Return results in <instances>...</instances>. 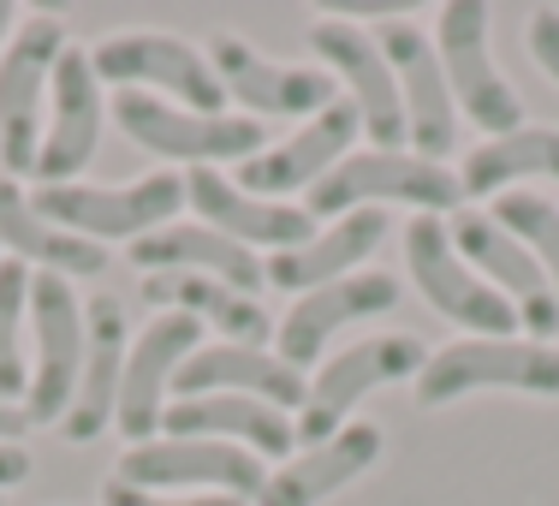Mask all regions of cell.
<instances>
[{
	"mask_svg": "<svg viewBox=\"0 0 559 506\" xmlns=\"http://www.w3.org/2000/svg\"><path fill=\"white\" fill-rule=\"evenodd\" d=\"M96 506H250V501H233V495H162V489H131V483H119V476H108Z\"/></svg>",
	"mask_w": 559,
	"mask_h": 506,
	"instance_id": "32",
	"label": "cell"
},
{
	"mask_svg": "<svg viewBox=\"0 0 559 506\" xmlns=\"http://www.w3.org/2000/svg\"><path fill=\"white\" fill-rule=\"evenodd\" d=\"M24 405H12V399H0V442H24Z\"/></svg>",
	"mask_w": 559,
	"mask_h": 506,
	"instance_id": "35",
	"label": "cell"
},
{
	"mask_svg": "<svg viewBox=\"0 0 559 506\" xmlns=\"http://www.w3.org/2000/svg\"><path fill=\"white\" fill-rule=\"evenodd\" d=\"M126 250H131V269L143 274H209V281L250 292V298H262V286H269V257L245 250L238 238H226L203 221H167Z\"/></svg>",
	"mask_w": 559,
	"mask_h": 506,
	"instance_id": "24",
	"label": "cell"
},
{
	"mask_svg": "<svg viewBox=\"0 0 559 506\" xmlns=\"http://www.w3.org/2000/svg\"><path fill=\"white\" fill-rule=\"evenodd\" d=\"M429 352L435 345H423L417 334H405V328H381V334L352 340L345 352H328L322 364L310 369V393H304V411H298V447H316V442H328V435H340L369 393L417 381V369L429 364Z\"/></svg>",
	"mask_w": 559,
	"mask_h": 506,
	"instance_id": "5",
	"label": "cell"
},
{
	"mask_svg": "<svg viewBox=\"0 0 559 506\" xmlns=\"http://www.w3.org/2000/svg\"><path fill=\"white\" fill-rule=\"evenodd\" d=\"M203 345V328L185 322V316H150V322L131 334L126 352V376H119V411L114 429L126 435V447L155 442L173 405V381H179L185 357Z\"/></svg>",
	"mask_w": 559,
	"mask_h": 506,
	"instance_id": "19",
	"label": "cell"
},
{
	"mask_svg": "<svg viewBox=\"0 0 559 506\" xmlns=\"http://www.w3.org/2000/svg\"><path fill=\"white\" fill-rule=\"evenodd\" d=\"M310 221H340L357 215V209H411V215H459L464 209V185L459 167L429 162L417 150H352L345 162L304 197Z\"/></svg>",
	"mask_w": 559,
	"mask_h": 506,
	"instance_id": "1",
	"label": "cell"
},
{
	"mask_svg": "<svg viewBox=\"0 0 559 506\" xmlns=\"http://www.w3.org/2000/svg\"><path fill=\"white\" fill-rule=\"evenodd\" d=\"M72 31L55 12H36L12 31L7 55H0V173L19 179L36 173V150H43V119H48V78L55 60L66 55Z\"/></svg>",
	"mask_w": 559,
	"mask_h": 506,
	"instance_id": "10",
	"label": "cell"
},
{
	"mask_svg": "<svg viewBox=\"0 0 559 506\" xmlns=\"http://www.w3.org/2000/svg\"><path fill=\"white\" fill-rule=\"evenodd\" d=\"M381 452H388V429L369 417H352L340 435H328V442L292 452L286 464H274L257 506H322V501L345 495L352 483H364L381 464Z\"/></svg>",
	"mask_w": 559,
	"mask_h": 506,
	"instance_id": "21",
	"label": "cell"
},
{
	"mask_svg": "<svg viewBox=\"0 0 559 506\" xmlns=\"http://www.w3.org/2000/svg\"><path fill=\"white\" fill-rule=\"evenodd\" d=\"M399 298H405V281L388 269H357V274H345V281L304 292V298H292L286 310L274 316V357H286L292 369L310 376L340 334L364 328L369 316H393Z\"/></svg>",
	"mask_w": 559,
	"mask_h": 506,
	"instance_id": "14",
	"label": "cell"
},
{
	"mask_svg": "<svg viewBox=\"0 0 559 506\" xmlns=\"http://www.w3.org/2000/svg\"><path fill=\"white\" fill-rule=\"evenodd\" d=\"M488 215H495L506 233H512L518 245L542 262V274H548L554 292H559V203H554V197H542V191H506V197L488 203Z\"/></svg>",
	"mask_w": 559,
	"mask_h": 506,
	"instance_id": "31",
	"label": "cell"
},
{
	"mask_svg": "<svg viewBox=\"0 0 559 506\" xmlns=\"http://www.w3.org/2000/svg\"><path fill=\"white\" fill-rule=\"evenodd\" d=\"M0 506H7V495H0Z\"/></svg>",
	"mask_w": 559,
	"mask_h": 506,
	"instance_id": "38",
	"label": "cell"
},
{
	"mask_svg": "<svg viewBox=\"0 0 559 506\" xmlns=\"http://www.w3.org/2000/svg\"><path fill=\"white\" fill-rule=\"evenodd\" d=\"M381 245H388V215H381V209H357V215L322 221L298 250H280V257H269V286L304 298V292H316V286H328V281L357 274Z\"/></svg>",
	"mask_w": 559,
	"mask_h": 506,
	"instance_id": "27",
	"label": "cell"
},
{
	"mask_svg": "<svg viewBox=\"0 0 559 506\" xmlns=\"http://www.w3.org/2000/svg\"><path fill=\"white\" fill-rule=\"evenodd\" d=\"M31 388V269L0 262V399L24 405Z\"/></svg>",
	"mask_w": 559,
	"mask_h": 506,
	"instance_id": "30",
	"label": "cell"
},
{
	"mask_svg": "<svg viewBox=\"0 0 559 506\" xmlns=\"http://www.w3.org/2000/svg\"><path fill=\"white\" fill-rule=\"evenodd\" d=\"M84 376V292L60 274H31V388L24 423H66Z\"/></svg>",
	"mask_w": 559,
	"mask_h": 506,
	"instance_id": "12",
	"label": "cell"
},
{
	"mask_svg": "<svg viewBox=\"0 0 559 506\" xmlns=\"http://www.w3.org/2000/svg\"><path fill=\"white\" fill-rule=\"evenodd\" d=\"M19 483H31V447H24V442H0V495L19 489Z\"/></svg>",
	"mask_w": 559,
	"mask_h": 506,
	"instance_id": "34",
	"label": "cell"
},
{
	"mask_svg": "<svg viewBox=\"0 0 559 506\" xmlns=\"http://www.w3.org/2000/svg\"><path fill=\"white\" fill-rule=\"evenodd\" d=\"M399 250H405L411 286L423 292V304H429L435 316H447L459 334H471V340L518 334L512 304H506L500 292L459 257V245H452V233H447L441 215H411L405 233H399Z\"/></svg>",
	"mask_w": 559,
	"mask_h": 506,
	"instance_id": "8",
	"label": "cell"
},
{
	"mask_svg": "<svg viewBox=\"0 0 559 506\" xmlns=\"http://www.w3.org/2000/svg\"><path fill=\"white\" fill-rule=\"evenodd\" d=\"M376 43H381V55H388L393 78H399L411 150L452 167V155H459V143H464V119H459V102H452V90H447V72H441V55H435L429 31L411 24V19H381Z\"/></svg>",
	"mask_w": 559,
	"mask_h": 506,
	"instance_id": "17",
	"label": "cell"
},
{
	"mask_svg": "<svg viewBox=\"0 0 559 506\" xmlns=\"http://www.w3.org/2000/svg\"><path fill=\"white\" fill-rule=\"evenodd\" d=\"M304 43H310V60L322 66L328 78H334L340 96L357 108L369 150H411L405 102H399V78H393L388 55H381L376 31H369V24H357V19L328 12V19H316L310 31H304Z\"/></svg>",
	"mask_w": 559,
	"mask_h": 506,
	"instance_id": "9",
	"label": "cell"
},
{
	"mask_svg": "<svg viewBox=\"0 0 559 506\" xmlns=\"http://www.w3.org/2000/svg\"><path fill=\"white\" fill-rule=\"evenodd\" d=\"M203 393H245L262 399L274 411H304V393H310V376L292 369L286 357H274V345H221L203 340L191 357H185L179 381H173V399H203Z\"/></svg>",
	"mask_w": 559,
	"mask_h": 506,
	"instance_id": "23",
	"label": "cell"
},
{
	"mask_svg": "<svg viewBox=\"0 0 559 506\" xmlns=\"http://www.w3.org/2000/svg\"><path fill=\"white\" fill-rule=\"evenodd\" d=\"M209 66H215L226 102H238V114L262 119V126H274V119H316L340 102V84L316 60H304V66L274 60L233 31L209 36Z\"/></svg>",
	"mask_w": 559,
	"mask_h": 506,
	"instance_id": "13",
	"label": "cell"
},
{
	"mask_svg": "<svg viewBox=\"0 0 559 506\" xmlns=\"http://www.w3.org/2000/svg\"><path fill=\"white\" fill-rule=\"evenodd\" d=\"M0 262H7V250H0Z\"/></svg>",
	"mask_w": 559,
	"mask_h": 506,
	"instance_id": "37",
	"label": "cell"
},
{
	"mask_svg": "<svg viewBox=\"0 0 559 506\" xmlns=\"http://www.w3.org/2000/svg\"><path fill=\"white\" fill-rule=\"evenodd\" d=\"M530 179H559V126H518L464 150L459 185L464 203H495L506 191H530Z\"/></svg>",
	"mask_w": 559,
	"mask_h": 506,
	"instance_id": "29",
	"label": "cell"
},
{
	"mask_svg": "<svg viewBox=\"0 0 559 506\" xmlns=\"http://www.w3.org/2000/svg\"><path fill=\"white\" fill-rule=\"evenodd\" d=\"M429 43H435V55H441L447 90H452V102H459L464 126H476L483 138H506V131L530 126L524 96H518V84L495 60V36H488L483 0H447V7L435 12Z\"/></svg>",
	"mask_w": 559,
	"mask_h": 506,
	"instance_id": "6",
	"label": "cell"
},
{
	"mask_svg": "<svg viewBox=\"0 0 559 506\" xmlns=\"http://www.w3.org/2000/svg\"><path fill=\"white\" fill-rule=\"evenodd\" d=\"M108 119L126 131L138 150L162 155V162L197 173V167H245L250 155L269 150V126L245 119L238 108L226 114H191L173 108V102L138 96V90H108Z\"/></svg>",
	"mask_w": 559,
	"mask_h": 506,
	"instance_id": "3",
	"label": "cell"
},
{
	"mask_svg": "<svg viewBox=\"0 0 559 506\" xmlns=\"http://www.w3.org/2000/svg\"><path fill=\"white\" fill-rule=\"evenodd\" d=\"M96 78L108 90H138V96L173 102V108L191 114H226V90L209 66V48L185 43L173 31H114L90 48Z\"/></svg>",
	"mask_w": 559,
	"mask_h": 506,
	"instance_id": "7",
	"label": "cell"
},
{
	"mask_svg": "<svg viewBox=\"0 0 559 506\" xmlns=\"http://www.w3.org/2000/svg\"><path fill=\"white\" fill-rule=\"evenodd\" d=\"M162 435H197V442H226L257 452L262 464H286L298 452V417L262 405V399L245 393H203V399H173Z\"/></svg>",
	"mask_w": 559,
	"mask_h": 506,
	"instance_id": "25",
	"label": "cell"
},
{
	"mask_svg": "<svg viewBox=\"0 0 559 506\" xmlns=\"http://www.w3.org/2000/svg\"><path fill=\"white\" fill-rule=\"evenodd\" d=\"M102 131H108V84L96 78L84 43H66L48 78V119H43V150H36V185H72L96 162Z\"/></svg>",
	"mask_w": 559,
	"mask_h": 506,
	"instance_id": "15",
	"label": "cell"
},
{
	"mask_svg": "<svg viewBox=\"0 0 559 506\" xmlns=\"http://www.w3.org/2000/svg\"><path fill=\"white\" fill-rule=\"evenodd\" d=\"M19 7H12V0H0V55H7V43H12V31H19Z\"/></svg>",
	"mask_w": 559,
	"mask_h": 506,
	"instance_id": "36",
	"label": "cell"
},
{
	"mask_svg": "<svg viewBox=\"0 0 559 506\" xmlns=\"http://www.w3.org/2000/svg\"><path fill=\"white\" fill-rule=\"evenodd\" d=\"M185 209H191V221L215 226V233L238 238L245 250H298L304 238L316 233L322 221H310V209L304 203H269V197H250L245 185L233 179L226 167H197L185 173Z\"/></svg>",
	"mask_w": 559,
	"mask_h": 506,
	"instance_id": "20",
	"label": "cell"
},
{
	"mask_svg": "<svg viewBox=\"0 0 559 506\" xmlns=\"http://www.w3.org/2000/svg\"><path fill=\"white\" fill-rule=\"evenodd\" d=\"M524 48H530V60L542 66V78L559 84V7H536V12H530Z\"/></svg>",
	"mask_w": 559,
	"mask_h": 506,
	"instance_id": "33",
	"label": "cell"
},
{
	"mask_svg": "<svg viewBox=\"0 0 559 506\" xmlns=\"http://www.w3.org/2000/svg\"><path fill=\"white\" fill-rule=\"evenodd\" d=\"M0 250L7 262H24L31 274H60V281H90L108 269V250L43 221L24 179H7V173H0Z\"/></svg>",
	"mask_w": 559,
	"mask_h": 506,
	"instance_id": "28",
	"label": "cell"
},
{
	"mask_svg": "<svg viewBox=\"0 0 559 506\" xmlns=\"http://www.w3.org/2000/svg\"><path fill=\"white\" fill-rule=\"evenodd\" d=\"M447 233H452V245H459V257L471 262L506 304H512L518 334L524 340H554L559 334V292H554V281L542 274V262L530 257V250L518 245L488 209H459V215H447Z\"/></svg>",
	"mask_w": 559,
	"mask_h": 506,
	"instance_id": "16",
	"label": "cell"
},
{
	"mask_svg": "<svg viewBox=\"0 0 559 506\" xmlns=\"http://www.w3.org/2000/svg\"><path fill=\"white\" fill-rule=\"evenodd\" d=\"M126 352H131V316L119 298H90L84 304V376H78L72 411H66L60 435L72 447H90L114 429L119 411V376H126Z\"/></svg>",
	"mask_w": 559,
	"mask_h": 506,
	"instance_id": "22",
	"label": "cell"
},
{
	"mask_svg": "<svg viewBox=\"0 0 559 506\" xmlns=\"http://www.w3.org/2000/svg\"><path fill=\"white\" fill-rule=\"evenodd\" d=\"M471 393H524V399H559V345L554 340H471L452 334L435 345L429 364L411 381L417 411H447Z\"/></svg>",
	"mask_w": 559,
	"mask_h": 506,
	"instance_id": "2",
	"label": "cell"
},
{
	"mask_svg": "<svg viewBox=\"0 0 559 506\" xmlns=\"http://www.w3.org/2000/svg\"><path fill=\"white\" fill-rule=\"evenodd\" d=\"M138 298L155 316H185L197 328H215L221 345H274L269 304L226 281H209V274H143Z\"/></svg>",
	"mask_w": 559,
	"mask_h": 506,
	"instance_id": "26",
	"label": "cell"
},
{
	"mask_svg": "<svg viewBox=\"0 0 559 506\" xmlns=\"http://www.w3.org/2000/svg\"><path fill=\"white\" fill-rule=\"evenodd\" d=\"M36 215L55 221L60 233L90 238V245H138L155 226L185 215V173H138L126 185H96V179H72V185H36L31 191Z\"/></svg>",
	"mask_w": 559,
	"mask_h": 506,
	"instance_id": "4",
	"label": "cell"
},
{
	"mask_svg": "<svg viewBox=\"0 0 559 506\" xmlns=\"http://www.w3.org/2000/svg\"><path fill=\"white\" fill-rule=\"evenodd\" d=\"M357 138H364V119H357L352 102H334L328 114L304 119L298 131H286V138H269V150L250 155L245 167L233 173L238 185H245L250 197H269V203H292V197H310L316 185L334 173L345 155L357 150Z\"/></svg>",
	"mask_w": 559,
	"mask_h": 506,
	"instance_id": "18",
	"label": "cell"
},
{
	"mask_svg": "<svg viewBox=\"0 0 559 506\" xmlns=\"http://www.w3.org/2000/svg\"><path fill=\"white\" fill-rule=\"evenodd\" d=\"M119 483L131 489H162V495H233L257 506L262 483H269V464L245 447L226 442H197V435H155L119 452L114 464Z\"/></svg>",
	"mask_w": 559,
	"mask_h": 506,
	"instance_id": "11",
	"label": "cell"
}]
</instances>
